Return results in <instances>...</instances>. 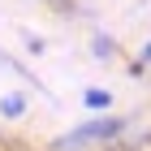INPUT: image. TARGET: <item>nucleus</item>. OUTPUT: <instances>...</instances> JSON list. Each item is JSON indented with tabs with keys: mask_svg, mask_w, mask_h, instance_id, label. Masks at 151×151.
Returning a JSON list of instances; mask_svg holds the SVG:
<instances>
[{
	"mask_svg": "<svg viewBox=\"0 0 151 151\" xmlns=\"http://www.w3.org/2000/svg\"><path fill=\"white\" fill-rule=\"evenodd\" d=\"M138 65H142V69H147V65H151V39H147V43L138 47Z\"/></svg>",
	"mask_w": 151,
	"mask_h": 151,
	"instance_id": "20e7f679",
	"label": "nucleus"
},
{
	"mask_svg": "<svg viewBox=\"0 0 151 151\" xmlns=\"http://www.w3.org/2000/svg\"><path fill=\"white\" fill-rule=\"evenodd\" d=\"M26 112V95H4V99H0V116H4V121H17V116Z\"/></svg>",
	"mask_w": 151,
	"mask_h": 151,
	"instance_id": "7ed1b4c3",
	"label": "nucleus"
},
{
	"mask_svg": "<svg viewBox=\"0 0 151 151\" xmlns=\"http://www.w3.org/2000/svg\"><path fill=\"white\" fill-rule=\"evenodd\" d=\"M129 134L125 116H91V121H78L73 129H65L56 138V151H95V147H112Z\"/></svg>",
	"mask_w": 151,
	"mask_h": 151,
	"instance_id": "f257e3e1",
	"label": "nucleus"
},
{
	"mask_svg": "<svg viewBox=\"0 0 151 151\" xmlns=\"http://www.w3.org/2000/svg\"><path fill=\"white\" fill-rule=\"evenodd\" d=\"M82 104L91 108V112H112V91H104V86H91V91L82 95Z\"/></svg>",
	"mask_w": 151,
	"mask_h": 151,
	"instance_id": "f03ea898",
	"label": "nucleus"
}]
</instances>
